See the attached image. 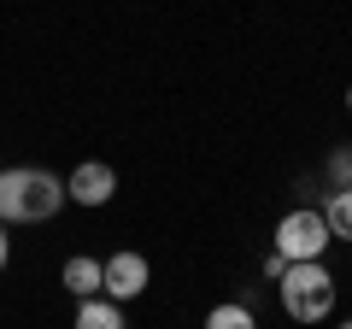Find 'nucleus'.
<instances>
[{
	"instance_id": "obj_1",
	"label": "nucleus",
	"mask_w": 352,
	"mask_h": 329,
	"mask_svg": "<svg viewBox=\"0 0 352 329\" xmlns=\"http://www.w3.org/2000/svg\"><path fill=\"white\" fill-rule=\"evenodd\" d=\"M59 206H65V182L53 171H36V164L0 171V224H41Z\"/></svg>"
},
{
	"instance_id": "obj_12",
	"label": "nucleus",
	"mask_w": 352,
	"mask_h": 329,
	"mask_svg": "<svg viewBox=\"0 0 352 329\" xmlns=\"http://www.w3.org/2000/svg\"><path fill=\"white\" fill-rule=\"evenodd\" d=\"M346 106H352V89H346Z\"/></svg>"
},
{
	"instance_id": "obj_10",
	"label": "nucleus",
	"mask_w": 352,
	"mask_h": 329,
	"mask_svg": "<svg viewBox=\"0 0 352 329\" xmlns=\"http://www.w3.org/2000/svg\"><path fill=\"white\" fill-rule=\"evenodd\" d=\"M329 182H335V189H352V153H346V147L329 159Z\"/></svg>"
},
{
	"instance_id": "obj_11",
	"label": "nucleus",
	"mask_w": 352,
	"mask_h": 329,
	"mask_svg": "<svg viewBox=\"0 0 352 329\" xmlns=\"http://www.w3.org/2000/svg\"><path fill=\"white\" fill-rule=\"evenodd\" d=\"M6 253H12V241H6V224H0V270H6Z\"/></svg>"
},
{
	"instance_id": "obj_8",
	"label": "nucleus",
	"mask_w": 352,
	"mask_h": 329,
	"mask_svg": "<svg viewBox=\"0 0 352 329\" xmlns=\"http://www.w3.org/2000/svg\"><path fill=\"white\" fill-rule=\"evenodd\" d=\"M323 224H329V235L352 241V189H335V194H329V206H323Z\"/></svg>"
},
{
	"instance_id": "obj_9",
	"label": "nucleus",
	"mask_w": 352,
	"mask_h": 329,
	"mask_svg": "<svg viewBox=\"0 0 352 329\" xmlns=\"http://www.w3.org/2000/svg\"><path fill=\"white\" fill-rule=\"evenodd\" d=\"M206 329H258V323H252V312H247V306H212Z\"/></svg>"
},
{
	"instance_id": "obj_3",
	"label": "nucleus",
	"mask_w": 352,
	"mask_h": 329,
	"mask_svg": "<svg viewBox=\"0 0 352 329\" xmlns=\"http://www.w3.org/2000/svg\"><path fill=\"white\" fill-rule=\"evenodd\" d=\"M329 224H323V212H311V206H300V212H288L276 224V253L288 259V265H300V259H323V247H329Z\"/></svg>"
},
{
	"instance_id": "obj_2",
	"label": "nucleus",
	"mask_w": 352,
	"mask_h": 329,
	"mask_svg": "<svg viewBox=\"0 0 352 329\" xmlns=\"http://www.w3.org/2000/svg\"><path fill=\"white\" fill-rule=\"evenodd\" d=\"M282 306H288L294 323H317V317H329V306H335V277H329L317 259L288 265V270H282Z\"/></svg>"
},
{
	"instance_id": "obj_5",
	"label": "nucleus",
	"mask_w": 352,
	"mask_h": 329,
	"mask_svg": "<svg viewBox=\"0 0 352 329\" xmlns=\"http://www.w3.org/2000/svg\"><path fill=\"white\" fill-rule=\"evenodd\" d=\"M100 270H106V294H112V300H135V294L147 288V259L141 253H112Z\"/></svg>"
},
{
	"instance_id": "obj_7",
	"label": "nucleus",
	"mask_w": 352,
	"mask_h": 329,
	"mask_svg": "<svg viewBox=\"0 0 352 329\" xmlns=\"http://www.w3.org/2000/svg\"><path fill=\"white\" fill-rule=\"evenodd\" d=\"M76 329H124V312L94 294V300H82V312H76Z\"/></svg>"
},
{
	"instance_id": "obj_4",
	"label": "nucleus",
	"mask_w": 352,
	"mask_h": 329,
	"mask_svg": "<svg viewBox=\"0 0 352 329\" xmlns=\"http://www.w3.org/2000/svg\"><path fill=\"white\" fill-rule=\"evenodd\" d=\"M65 194H71V200H82V206H106L118 194V177H112V164H76L71 171V182H65Z\"/></svg>"
},
{
	"instance_id": "obj_13",
	"label": "nucleus",
	"mask_w": 352,
	"mask_h": 329,
	"mask_svg": "<svg viewBox=\"0 0 352 329\" xmlns=\"http://www.w3.org/2000/svg\"><path fill=\"white\" fill-rule=\"evenodd\" d=\"M340 329H352V323H340Z\"/></svg>"
},
{
	"instance_id": "obj_6",
	"label": "nucleus",
	"mask_w": 352,
	"mask_h": 329,
	"mask_svg": "<svg viewBox=\"0 0 352 329\" xmlns=\"http://www.w3.org/2000/svg\"><path fill=\"white\" fill-rule=\"evenodd\" d=\"M65 288H71L76 300H94V294L106 288V270H100V259H88V253H76L71 265H65Z\"/></svg>"
}]
</instances>
